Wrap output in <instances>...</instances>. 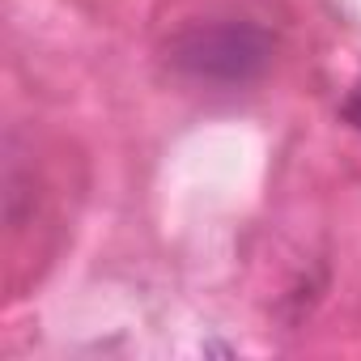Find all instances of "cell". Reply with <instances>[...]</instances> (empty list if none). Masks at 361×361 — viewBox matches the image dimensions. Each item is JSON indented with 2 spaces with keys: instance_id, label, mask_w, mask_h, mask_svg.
Returning a JSON list of instances; mask_svg holds the SVG:
<instances>
[{
  "instance_id": "obj_2",
  "label": "cell",
  "mask_w": 361,
  "mask_h": 361,
  "mask_svg": "<svg viewBox=\"0 0 361 361\" xmlns=\"http://www.w3.org/2000/svg\"><path fill=\"white\" fill-rule=\"evenodd\" d=\"M344 119L361 132V81H357V85L348 90V98H344Z\"/></svg>"
},
{
  "instance_id": "obj_1",
  "label": "cell",
  "mask_w": 361,
  "mask_h": 361,
  "mask_svg": "<svg viewBox=\"0 0 361 361\" xmlns=\"http://www.w3.org/2000/svg\"><path fill=\"white\" fill-rule=\"evenodd\" d=\"M170 60L196 81L243 85L268 68L272 39L255 22H209L178 35L170 47Z\"/></svg>"
}]
</instances>
